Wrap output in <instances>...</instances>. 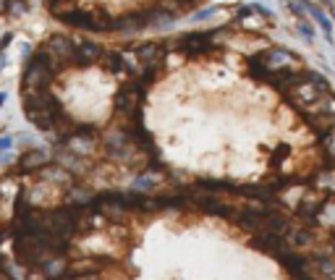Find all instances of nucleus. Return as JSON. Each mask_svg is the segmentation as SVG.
Instances as JSON below:
<instances>
[{"instance_id": "nucleus-1", "label": "nucleus", "mask_w": 335, "mask_h": 280, "mask_svg": "<svg viewBox=\"0 0 335 280\" xmlns=\"http://www.w3.org/2000/svg\"><path fill=\"white\" fill-rule=\"evenodd\" d=\"M11 147H13V136L11 134H3V136H0V152H8Z\"/></svg>"}, {"instance_id": "nucleus-2", "label": "nucleus", "mask_w": 335, "mask_h": 280, "mask_svg": "<svg viewBox=\"0 0 335 280\" xmlns=\"http://www.w3.org/2000/svg\"><path fill=\"white\" fill-rule=\"evenodd\" d=\"M11 42H13V32H5V34H3V40H0V53H5Z\"/></svg>"}, {"instance_id": "nucleus-3", "label": "nucleus", "mask_w": 335, "mask_h": 280, "mask_svg": "<svg viewBox=\"0 0 335 280\" xmlns=\"http://www.w3.org/2000/svg\"><path fill=\"white\" fill-rule=\"evenodd\" d=\"M5 68V53H0V71Z\"/></svg>"}, {"instance_id": "nucleus-4", "label": "nucleus", "mask_w": 335, "mask_h": 280, "mask_svg": "<svg viewBox=\"0 0 335 280\" xmlns=\"http://www.w3.org/2000/svg\"><path fill=\"white\" fill-rule=\"evenodd\" d=\"M5 100H8V95H5V92H0V105H3Z\"/></svg>"}]
</instances>
